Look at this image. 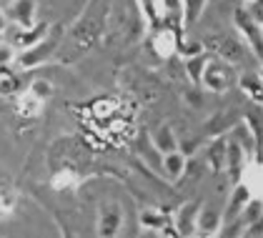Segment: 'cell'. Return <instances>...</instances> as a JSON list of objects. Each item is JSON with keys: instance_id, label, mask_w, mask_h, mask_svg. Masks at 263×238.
Returning a JSON list of instances; mask_svg holds the SVG:
<instances>
[{"instance_id": "277c9868", "label": "cell", "mask_w": 263, "mask_h": 238, "mask_svg": "<svg viewBox=\"0 0 263 238\" xmlns=\"http://www.w3.org/2000/svg\"><path fill=\"white\" fill-rule=\"evenodd\" d=\"M35 0H13L8 8V15L15 20L21 28H35Z\"/></svg>"}, {"instance_id": "ac0fdd59", "label": "cell", "mask_w": 263, "mask_h": 238, "mask_svg": "<svg viewBox=\"0 0 263 238\" xmlns=\"http://www.w3.org/2000/svg\"><path fill=\"white\" fill-rule=\"evenodd\" d=\"M8 60H13V50H10V45H0V65H5Z\"/></svg>"}, {"instance_id": "52a82bcc", "label": "cell", "mask_w": 263, "mask_h": 238, "mask_svg": "<svg viewBox=\"0 0 263 238\" xmlns=\"http://www.w3.org/2000/svg\"><path fill=\"white\" fill-rule=\"evenodd\" d=\"M236 23L241 25V33L251 40V45L258 50V48H261V30H258V23L251 18L248 13H236Z\"/></svg>"}, {"instance_id": "7a4b0ae2", "label": "cell", "mask_w": 263, "mask_h": 238, "mask_svg": "<svg viewBox=\"0 0 263 238\" xmlns=\"http://www.w3.org/2000/svg\"><path fill=\"white\" fill-rule=\"evenodd\" d=\"M123 226V211L118 203H103L98 211V233L101 236H116Z\"/></svg>"}, {"instance_id": "ba28073f", "label": "cell", "mask_w": 263, "mask_h": 238, "mask_svg": "<svg viewBox=\"0 0 263 238\" xmlns=\"http://www.w3.org/2000/svg\"><path fill=\"white\" fill-rule=\"evenodd\" d=\"M41 111H43V100L38 96H33L30 90L18 98V113L23 118H35V116H41Z\"/></svg>"}, {"instance_id": "5b68a950", "label": "cell", "mask_w": 263, "mask_h": 238, "mask_svg": "<svg viewBox=\"0 0 263 238\" xmlns=\"http://www.w3.org/2000/svg\"><path fill=\"white\" fill-rule=\"evenodd\" d=\"M138 5H141V13L145 23L151 25V28H161L163 20H165V5H163V0H138Z\"/></svg>"}, {"instance_id": "ffe728a7", "label": "cell", "mask_w": 263, "mask_h": 238, "mask_svg": "<svg viewBox=\"0 0 263 238\" xmlns=\"http://www.w3.org/2000/svg\"><path fill=\"white\" fill-rule=\"evenodd\" d=\"M3 35H5V15L0 13V38H3Z\"/></svg>"}, {"instance_id": "8992f818", "label": "cell", "mask_w": 263, "mask_h": 238, "mask_svg": "<svg viewBox=\"0 0 263 238\" xmlns=\"http://www.w3.org/2000/svg\"><path fill=\"white\" fill-rule=\"evenodd\" d=\"M153 45H156V53H158L161 58H171V56L178 50L176 33L168 30V28H158V35H156V40H153Z\"/></svg>"}, {"instance_id": "3957f363", "label": "cell", "mask_w": 263, "mask_h": 238, "mask_svg": "<svg viewBox=\"0 0 263 238\" xmlns=\"http://www.w3.org/2000/svg\"><path fill=\"white\" fill-rule=\"evenodd\" d=\"M53 45H55V40H43V43H33V45H28L25 48V53L18 56L23 68H35V65H41L45 60L50 58V53H53Z\"/></svg>"}, {"instance_id": "2e32d148", "label": "cell", "mask_w": 263, "mask_h": 238, "mask_svg": "<svg viewBox=\"0 0 263 238\" xmlns=\"http://www.w3.org/2000/svg\"><path fill=\"white\" fill-rule=\"evenodd\" d=\"M30 93L38 96L41 100H48L50 96H53V85H50L48 80H35V83L30 85Z\"/></svg>"}, {"instance_id": "9c48e42d", "label": "cell", "mask_w": 263, "mask_h": 238, "mask_svg": "<svg viewBox=\"0 0 263 238\" xmlns=\"http://www.w3.org/2000/svg\"><path fill=\"white\" fill-rule=\"evenodd\" d=\"M165 158H163V168H165V173H168V178H178L183 171H185V156L178 153V151H168V153H163Z\"/></svg>"}, {"instance_id": "7c38bea8", "label": "cell", "mask_w": 263, "mask_h": 238, "mask_svg": "<svg viewBox=\"0 0 263 238\" xmlns=\"http://www.w3.org/2000/svg\"><path fill=\"white\" fill-rule=\"evenodd\" d=\"M196 226L211 233V231H216V228L221 226V218H218V213H216V211H211V208H203L201 213H196Z\"/></svg>"}, {"instance_id": "30bf717a", "label": "cell", "mask_w": 263, "mask_h": 238, "mask_svg": "<svg viewBox=\"0 0 263 238\" xmlns=\"http://www.w3.org/2000/svg\"><path fill=\"white\" fill-rule=\"evenodd\" d=\"M153 143H156V148L161 151V153H168V151H176V136H173V131L168 128V125H158L156 131H153Z\"/></svg>"}, {"instance_id": "5bb4252c", "label": "cell", "mask_w": 263, "mask_h": 238, "mask_svg": "<svg viewBox=\"0 0 263 238\" xmlns=\"http://www.w3.org/2000/svg\"><path fill=\"white\" fill-rule=\"evenodd\" d=\"M13 208H15V198H13V193H8V191H3V188H0V221L10 218V216H13Z\"/></svg>"}, {"instance_id": "9a60e30c", "label": "cell", "mask_w": 263, "mask_h": 238, "mask_svg": "<svg viewBox=\"0 0 263 238\" xmlns=\"http://www.w3.org/2000/svg\"><path fill=\"white\" fill-rule=\"evenodd\" d=\"M203 63H205V60H203L201 53H198V56H191V58H188V63H185V65H188V78L193 80V83H201Z\"/></svg>"}, {"instance_id": "4fadbf2b", "label": "cell", "mask_w": 263, "mask_h": 238, "mask_svg": "<svg viewBox=\"0 0 263 238\" xmlns=\"http://www.w3.org/2000/svg\"><path fill=\"white\" fill-rule=\"evenodd\" d=\"M203 3L205 0H181V10L185 13V23L188 25L198 20V15H201V10H203Z\"/></svg>"}, {"instance_id": "8fae6325", "label": "cell", "mask_w": 263, "mask_h": 238, "mask_svg": "<svg viewBox=\"0 0 263 238\" xmlns=\"http://www.w3.org/2000/svg\"><path fill=\"white\" fill-rule=\"evenodd\" d=\"M211 45H216L213 50H218L223 58H228V60H238V58H241V50H238V45H236L233 40H228V38H213V40H211Z\"/></svg>"}, {"instance_id": "d6986e66", "label": "cell", "mask_w": 263, "mask_h": 238, "mask_svg": "<svg viewBox=\"0 0 263 238\" xmlns=\"http://www.w3.org/2000/svg\"><path fill=\"white\" fill-rule=\"evenodd\" d=\"M168 13H181V0H163Z\"/></svg>"}, {"instance_id": "e0dca14e", "label": "cell", "mask_w": 263, "mask_h": 238, "mask_svg": "<svg viewBox=\"0 0 263 238\" xmlns=\"http://www.w3.org/2000/svg\"><path fill=\"white\" fill-rule=\"evenodd\" d=\"M211 160H213V166H223V163H226V145H223V143H216V145H213Z\"/></svg>"}, {"instance_id": "6da1fadb", "label": "cell", "mask_w": 263, "mask_h": 238, "mask_svg": "<svg viewBox=\"0 0 263 238\" xmlns=\"http://www.w3.org/2000/svg\"><path fill=\"white\" fill-rule=\"evenodd\" d=\"M201 83L203 88H208V90L223 93L233 83V70H231V65L226 60H208V63H203Z\"/></svg>"}]
</instances>
